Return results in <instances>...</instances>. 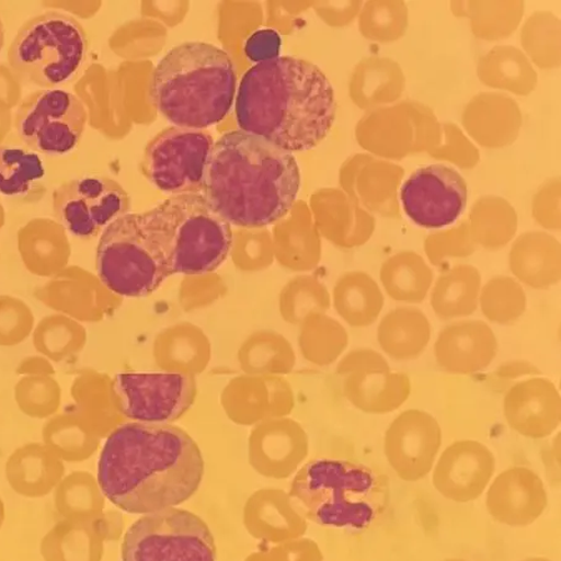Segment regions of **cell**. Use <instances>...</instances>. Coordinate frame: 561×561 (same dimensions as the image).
I'll return each instance as SVG.
<instances>
[{"label":"cell","mask_w":561,"mask_h":561,"mask_svg":"<svg viewBox=\"0 0 561 561\" xmlns=\"http://www.w3.org/2000/svg\"><path fill=\"white\" fill-rule=\"evenodd\" d=\"M203 477L201 448L168 423L122 425L106 439L98 465L103 494L130 514L175 508L197 492Z\"/></svg>","instance_id":"cell-1"},{"label":"cell","mask_w":561,"mask_h":561,"mask_svg":"<svg viewBox=\"0 0 561 561\" xmlns=\"http://www.w3.org/2000/svg\"><path fill=\"white\" fill-rule=\"evenodd\" d=\"M336 112L329 78L313 62L294 57L252 67L237 98L240 130L291 153L309 151L328 138Z\"/></svg>","instance_id":"cell-2"},{"label":"cell","mask_w":561,"mask_h":561,"mask_svg":"<svg viewBox=\"0 0 561 561\" xmlns=\"http://www.w3.org/2000/svg\"><path fill=\"white\" fill-rule=\"evenodd\" d=\"M300 188L294 153L234 130L215 142L202 194L229 225L255 229L291 213Z\"/></svg>","instance_id":"cell-3"},{"label":"cell","mask_w":561,"mask_h":561,"mask_svg":"<svg viewBox=\"0 0 561 561\" xmlns=\"http://www.w3.org/2000/svg\"><path fill=\"white\" fill-rule=\"evenodd\" d=\"M150 93L158 111L176 128L204 130L230 113L237 71L229 54L219 47L186 42L159 61Z\"/></svg>","instance_id":"cell-4"},{"label":"cell","mask_w":561,"mask_h":561,"mask_svg":"<svg viewBox=\"0 0 561 561\" xmlns=\"http://www.w3.org/2000/svg\"><path fill=\"white\" fill-rule=\"evenodd\" d=\"M289 496L319 526L362 530L381 517L388 486L374 469L339 459H313L298 470Z\"/></svg>","instance_id":"cell-5"},{"label":"cell","mask_w":561,"mask_h":561,"mask_svg":"<svg viewBox=\"0 0 561 561\" xmlns=\"http://www.w3.org/2000/svg\"><path fill=\"white\" fill-rule=\"evenodd\" d=\"M145 231L171 275H204L219 268L232 249L231 225L203 194L170 196L140 214Z\"/></svg>","instance_id":"cell-6"},{"label":"cell","mask_w":561,"mask_h":561,"mask_svg":"<svg viewBox=\"0 0 561 561\" xmlns=\"http://www.w3.org/2000/svg\"><path fill=\"white\" fill-rule=\"evenodd\" d=\"M87 49L85 32L75 18L48 12L22 26L9 48L8 60L24 83L51 89L76 75Z\"/></svg>","instance_id":"cell-7"},{"label":"cell","mask_w":561,"mask_h":561,"mask_svg":"<svg viewBox=\"0 0 561 561\" xmlns=\"http://www.w3.org/2000/svg\"><path fill=\"white\" fill-rule=\"evenodd\" d=\"M96 271L112 293L124 297H147L170 277L164 260L144 229L140 214L130 213L102 233Z\"/></svg>","instance_id":"cell-8"},{"label":"cell","mask_w":561,"mask_h":561,"mask_svg":"<svg viewBox=\"0 0 561 561\" xmlns=\"http://www.w3.org/2000/svg\"><path fill=\"white\" fill-rule=\"evenodd\" d=\"M123 561H216L207 524L184 510L147 514L126 531Z\"/></svg>","instance_id":"cell-9"},{"label":"cell","mask_w":561,"mask_h":561,"mask_svg":"<svg viewBox=\"0 0 561 561\" xmlns=\"http://www.w3.org/2000/svg\"><path fill=\"white\" fill-rule=\"evenodd\" d=\"M214 145L210 134L174 126L150 141L142 173L150 184L171 196L202 194Z\"/></svg>","instance_id":"cell-10"},{"label":"cell","mask_w":561,"mask_h":561,"mask_svg":"<svg viewBox=\"0 0 561 561\" xmlns=\"http://www.w3.org/2000/svg\"><path fill=\"white\" fill-rule=\"evenodd\" d=\"M87 121V108L78 96L48 89L23 102L16 113L15 130L32 151L66 156L78 147Z\"/></svg>","instance_id":"cell-11"},{"label":"cell","mask_w":561,"mask_h":561,"mask_svg":"<svg viewBox=\"0 0 561 561\" xmlns=\"http://www.w3.org/2000/svg\"><path fill=\"white\" fill-rule=\"evenodd\" d=\"M58 222L79 239H92L129 214L130 197L119 183L103 176L68 181L53 194Z\"/></svg>","instance_id":"cell-12"},{"label":"cell","mask_w":561,"mask_h":561,"mask_svg":"<svg viewBox=\"0 0 561 561\" xmlns=\"http://www.w3.org/2000/svg\"><path fill=\"white\" fill-rule=\"evenodd\" d=\"M365 129L362 147L375 156L400 160L436 148L442 139V125L430 107L403 102L379 107L360 122Z\"/></svg>","instance_id":"cell-13"},{"label":"cell","mask_w":561,"mask_h":561,"mask_svg":"<svg viewBox=\"0 0 561 561\" xmlns=\"http://www.w3.org/2000/svg\"><path fill=\"white\" fill-rule=\"evenodd\" d=\"M402 209L420 228L440 230L463 215L468 186L454 168L433 164L417 169L400 188Z\"/></svg>","instance_id":"cell-14"},{"label":"cell","mask_w":561,"mask_h":561,"mask_svg":"<svg viewBox=\"0 0 561 561\" xmlns=\"http://www.w3.org/2000/svg\"><path fill=\"white\" fill-rule=\"evenodd\" d=\"M114 393L126 417L140 423L174 422L193 405L194 379L181 374H122Z\"/></svg>","instance_id":"cell-15"},{"label":"cell","mask_w":561,"mask_h":561,"mask_svg":"<svg viewBox=\"0 0 561 561\" xmlns=\"http://www.w3.org/2000/svg\"><path fill=\"white\" fill-rule=\"evenodd\" d=\"M339 374L346 377L347 400L367 414L396 412L412 393L411 378L394 373L382 353L373 348L348 353L339 366Z\"/></svg>","instance_id":"cell-16"},{"label":"cell","mask_w":561,"mask_h":561,"mask_svg":"<svg viewBox=\"0 0 561 561\" xmlns=\"http://www.w3.org/2000/svg\"><path fill=\"white\" fill-rule=\"evenodd\" d=\"M439 422L428 412L407 410L393 420L385 436L388 465L404 482L427 477L442 447Z\"/></svg>","instance_id":"cell-17"},{"label":"cell","mask_w":561,"mask_h":561,"mask_svg":"<svg viewBox=\"0 0 561 561\" xmlns=\"http://www.w3.org/2000/svg\"><path fill=\"white\" fill-rule=\"evenodd\" d=\"M495 473L493 451L478 440H457L440 455L433 467V485L447 500L474 502L492 482Z\"/></svg>","instance_id":"cell-18"},{"label":"cell","mask_w":561,"mask_h":561,"mask_svg":"<svg viewBox=\"0 0 561 561\" xmlns=\"http://www.w3.org/2000/svg\"><path fill=\"white\" fill-rule=\"evenodd\" d=\"M503 412L506 423L520 436L548 438L560 427V392L546 377L522 379L506 391Z\"/></svg>","instance_id":"cell-19"},{"label":"cell","mask_w":561,"mask_h":561,"mask_svg":"<svg viewBox=\"0 0 561 561\" xmlns=\"http://www.w3.org/2000/svg\"><path fill=\"white\" fill-rule=\"evenodd\" d=\"M542 479L527 467L505 469L486 492L485 506L491 517L504 526L528 527L548 506Z\"/></svg>","instance_id":"cell-20"},{"label":"cell","mask_w":561,"mask_h":561,"mask_svg":"<svg viewBox=\"0 0 561 561\" xmlns=\"http://www.w3.org/2000/svg\"><path fill=\"white\" fill-rule=\"evenodd\" d=\"M497 340L490 324L459 320L446 325L434 343V357L446 374L470 376L482 373L496 357Z\"/></svg>","instance_id":"cell-21"},{"label":"cell","mask_w":561,"mask_h":561,"mask_svg":"<svg viewBox=\"0 0 561 561\" xmlns=\"http://www.w3.org/2000/svg\"><path fill=\"white\" fill-rule=\"evenodd\" d=\"M463 125L470 137L484 148H503L518 138L520 108L512 98L485 93L465 108Z\"/></svg>","instance_id":"cell-22"},{"label":"cell","mask_w":561,"mask_h":561,"mask_svg":"<svg viewBox=\"0 0 561 561\" xmlns=\"http://www.w3.org/2000/svg\"><path fill=\"white\" fill-rule=\"evenodd\" d=\"M510 267L518 283L536 289L557 286L561 279V247L548 232L531 231L514 241Z\"/></svg>","instance_id":"cell-23"},{"label":"cell","mask_w":561,"mask_h":561,"mask_svg":"<svg viewBox=\"0 0 561 561\" xmlns=\"http://www.w3.org/2000/svg\"><path fill=\"white\" fill-rule=\"evenodd\" d=\"M432 324L428 317L414 307H397L389 311L377 329L379 347L398 362L417 359L428 347Z\"/></svg>","instance_id":"cell-24"},{"label":"cell","mask_w":561,"mask_h":561,"mask_svg":"<svg viewBox=\"0 0 561 561\" xmlns=\"http://www.w3.org/2000/svg\"><path fill=\"white\" fill-rule=\"evenodd\" d=\"M482 275L472 265H457L443 273L431 288V306L442 321H459L479 307Z\"/></svg>","instance_id":"cell-25"},{"label":"cell","mask_w":561,"mask_h":561,"mask_svg":"<svg viewBox=\"0 0 561 561\" xmlns=\"http://www.w3.org/2000/svg\"><path fill=\"white\" fill-rule=\"evenodd\" d=\"M379 279L396 302L422 304L434 283L433 271L417 252L402 251L383 262Z\"/></svg>","instance_id":"cell-26"},{"label":"cell","mask_w":561,"mask_h":561,"mask_svg":"<svg viewBox=\"0 0 561 561\" xmlns=\"http://www.w3.org/2000/svg\"><path fill=\"white\" fill-rule=\"evenodd\" d=\"M385 295L377 280L366 273H351L334 288V307L352 328L373 325L385 309Z\"/></svg>","instance_id":"cell-27"},{"label":"cell","mask_w":561,"mask_h":561,"mask_svg":"<svg viewBox=\"0 0 561 561\" xmlns=\"http://www.w3.org/2000/svg\"><path fill=\"white\" fill-rule=\"evenodd\" d=\"M478 77L486 87L528 95L536 89L538 76L529 59L514 47H495L479 60Z\"/></svg>","instance_id":"cell-28"},{"label":"cell","mask_w":561,"mask_h":561,"mask_svg":"<svg viewBox=\"0 0 561 561\" xmlns=\"http://www.w3.org/2000/svg\"><path fill=\"white\" fill-rule=\"evenodd\" d=\"M45 169L38 153L18 147H0V195L18 201L43 196Z\"/></svg>","instance_id":"cell-29"},{"label":"cell","mask_w":561,"mask_h":561,"mask_svg":"<svg viewBox=\"0 0 561 561\" xmlns=\"http://www.w3.org/2000/svg\"><path fill=\"white\" fill-rule=\"evenodd\" d=\"M468 225L477 247L497 251L515 238L518 231V215L504 198L484 196L473 205Z\"/></svg>","instance_id":"cell-30"},{"label":"cell","mask_w":561,"mask_h":561,"mask_svg":"<svg viewBox=\"0 0 561 561\" xmlns=\"http://www.w3.org/2000/svg\"><path fill=\"white\" fill-rule=\"evenodd\" d=\"M366 192L360 194L362 202L369 213L386 217H400L398 187L404 176V170L392 162L364 157Z\"/></svg>","instance_id":"cell-31"},{"label":"cell","mask_w":561,"mask_h":561,"mask_svg":"<svg viewBox=\"0 0 561 561\" xmlns=\"http://www.w3.org/2000/svg\"><path fill=\"white\" fill-rule=\"evenodd\" d=\"M528 307L526 289L517 279L496 276L482 286L479 309L495 324H512L522 319Z\"/></svg>","instance_id":"cell-32"},{"label":"cell","mask_w":561,"mask_h":561,"mask_svg":"<svg viewBox=\"0 0 561 561\" xmlns=\"http://www.w3.org/2000/svg\"><path fill=\"white\" fill-rule=\"evenodd\" d=\"M362 107H376L394 103L401 98L405 78L397 61L388 58H369L360 67Z\"/></svg>","instance_id":"cell-33"},{"label":"cell","mask_w":561,"mask_h":561,"mask_svg":"<svg viewBox=\"0 0 561 561\" xmlns=\"http://www.w3.org/2000/svg\"><path fill=\"white\" fill-rule=\"evenodd\" d=\"M457 5L459 15L472 20L474 34L491 41L505 38L517 30L524 12L523 2H460Z\"/></svg>","instance_id":"cell-34"},{"label":"cell","mask_w":561,"mask_h":561,"mask_svg":"<svg viewBox=\"0 0 561 561\" xmlns=\"http://www.w3.org/2000/svg\"><path fill=\"white\" fill-rule=\"evenodd\" d=\"M348 345L343 325L320 313L307 317L301 334V347L307 359L317 365L336 360Z\"/></svg>","instance_id":"cell-35"},{"label":"cell","mask_w":561,"mask_h":561,"mask_svg":"<svg viewBox=\"0 0 561 561\" xmlns=\"http://www.w3.org/2000/svg\"><path fill=\"white\" fill-rule=\"evenodd\" d=\"M522 43L540 68L560 66V22L551 13L533 14L523 26Z\"/></svg>","instance_id":"cell-36"},{"label":"cell","mask_w":561,"mask_h":561,"mask_svg":"<svg viewBox=\"0 0 561 561\" xmlns=\"http://www.w3.org/2000/svg\"><path fill=\"white\" fill-rule=\"evenodd\" d=\"M409 26V8L404 2H367L360 28L368 39L392 43L404 35Z\"/></svg>","instance_id":"cell-37"},{"label":"cell","mask_w":561,"mask_h":561,"mask_svg":"<svg viewBox=\"0 0 561 561\" xmlns=\"http://www.w3.org/2000/svg\"><path fill=\"white\" fill-rule=\"evenodd\" d=\"M476 250L477 243L467 221L456 228L432 233L424 241L425 255L434 266H440L450 259L472 256Z\"/></svg>","instance_id":"cell-38"},{"label":"cell","mask_w":561,"mask_h":561,"mask_svg":"<svg viewBox=\"0 0 561 561\" xmlns=\"http://www.w3.org/2000/svg\"><path fill=\"white\" fill-rule=\"evenodd\" d=\"M329 307L328 291L321 285L310 283L309 279L289 288L283 302L284 314L289 322H300L311 314L324 312Z\"/></svg>","instance_id":"cell-39"},{"label":"cell","mask_w":561,"mask_h":561,"mask_svg":"<svg viewBox=\"0 0 561 561\" xmlns=\"http://www.w3.org/2000/svg\"><path fill=\"white\" fill-rule=\"evenodd\" d=\"M428 153L434 159L454 162L461 169H472L481 160L474 145L451 123L442 125V139Z\"/></svg>","instance_id":"cell-40"},{"label":"cell","mask_w":561,"mask_h":561,"mask_svg":"<svg viewBox=\"0 0 561 561\" xmlns=\"http://www.w3.org/2000/svg\"><path fill=\"white\" fill-rule=\"evenodd\" d=\"M533 217L541 228L560 230V179L548 181L533 202Z\"/></svg>","instance_id":"cell-41"},{"label":"cell","mask_w":561,"mask_h":561,"mask_svg":"<svg viewBox=\"0 0 561 561\" xmlns=\"http://www.w3.org/2000/svg\"><path fill=\"white\" fill-rule=\"evenodd\" d=\"M279 51L280 36L273 30L253 33L245 45L248 58L253 62H257V65L278 58Z\"/></svg>","instance_id":"cell-42"},{"label":"cell","mask_w":561,"mask_h":561,"mask_svg":"<svg viewBox=\"0 0 561 561\" xmlns=\"http://www.w3.org/2000/svg\"><path fill=\"white\" fill-rule=\"evenodd\" d=\"M540 369L527 360H511L502 365L495 370V376L503 381H513V379H522L524 377L540 376Z\"/></svg>","instance_id":"cell-43"},{"label":"cell","mask_w":561,"mask_h":561,"mask_svg":"<svg viewBox=\"0 0 561 561\" xmlns=\"http://www.w3.org/2000/svg\"><path fill=\"white\" fill-rule=\"evenodd\" d=\"M5 42V31H4V24L3 21L0 20V51H2L4 47Z\"/></svg>","instance_id":"cell-44"},{"label":"cell","mask_w":561,"mask_h":561,"mask_svg":"<svg viewBox=\"0 0 561 561\" xmlns=\"http://www.w3.org/2000/svg\"><path fill=\"white\" fill-rule=\"evenodd\" d=\"M522 561H553V560H550L548 558H528V559H524Z\"/></svg>","instance_id":"cell-45"},{"label":"cell","mask_w":561,"mask_h":561,"mask_svg":"<svg viewBox=\"0 0 561 561\" xmlns=\"http://www.w3.org/2000/svg\"><path fill=\"white\" fill-rule=\"evenodd\" d=\"M445 561H468V560H463V559H448V560H445Z\"/></svg>","instance_id":"cell-46"}]
</instances>
